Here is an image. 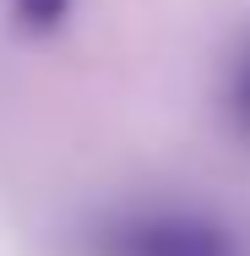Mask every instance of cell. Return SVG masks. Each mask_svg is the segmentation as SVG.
<instances>
[{"instance_id":"6da1fadb","label":"cell","mask_w":250,"mask_h":256,"mask_svg":"<svg viewBox=\"0 0 250 256\" xmlns=\"http://www.w3.org/2000/svg\"><path fill=\"white\" fill-rule=\"evenodd\" d=\"M93 256H240V240L218 218L191 207H142L109 218Z\"/></svg>"},{"instance_id":"7a4b0ae2","label":"cell","mask_w":250,"mask_h":256,"mask_svg":"<svg viewBox=\"0 0 250 256\" xmlns=\"http://www.w3.org/2000/svg\"><path fill=\"white\" fill-rule=\"evenodd\" d=\"M65 11H71V0H11V22L22 33H54L65 22Z\"/></svg>"},{"instance_id":"3957f363","label":"cell","mask_w":250,"mask_h":256,"mask_svg":"<svg viewBox=\"0 0 250 256\" xmlns=\"http://www.w3.org/2000/svg\"><path fill=\"white\" fill-rule=\"evenodd\" d=\"M234 109H240V126L250 131V54L240 66V76H234Z\"/></svg>"}]
</instances>
